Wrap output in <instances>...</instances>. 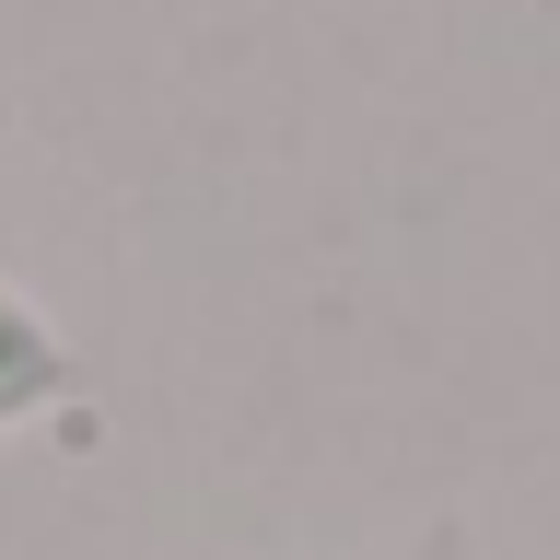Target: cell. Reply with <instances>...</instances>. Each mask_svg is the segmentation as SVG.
I'll use <instances>...</instances> for the list:
<instances>
[{
    "label": "cell",
    "mask_w": 560,
    "mask_h": 560,
    "mask_svg": "<svg viewBox=\"0 0 560 560\" xmlns=\"http://www.w3.org/2000/svg\"><path fill=\"white\" fill-rule=\"evenodd\" d=\"M82 397V350L24 280H0V432H35Z\"/></svg>",
    "instance_id": "1"
}]
</instances>
